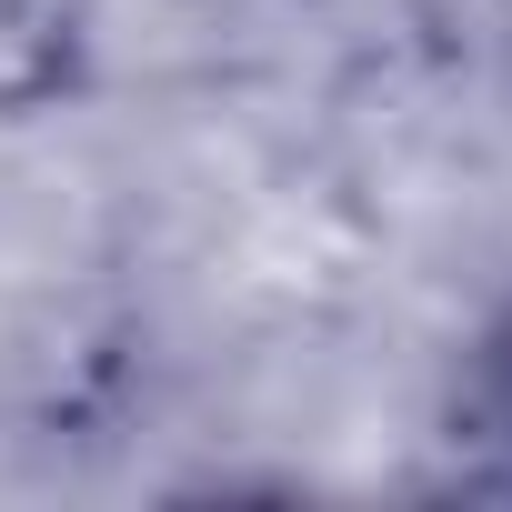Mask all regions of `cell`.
Masks as SVG:
<instances>
[{
  "mask_svg": "<svg viewBox=\"0 0 512 512\" xmlns=\"http://www.w3.org/2000/svg\"><path fill=\"white\" fill-rule=\"evenodd\" d=\"M492 402H502V432H512V322H502V342H492Z\"/></svg>",
  "mask_w": 512,
  "mask_h": 512,
  "instance_id": "6da1fadb",
  "label": "cell"
}]
</instances>
